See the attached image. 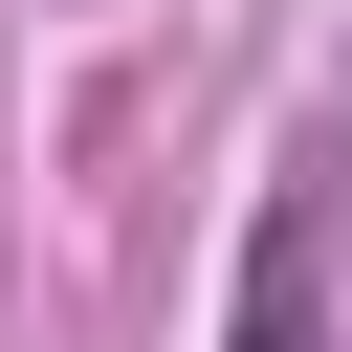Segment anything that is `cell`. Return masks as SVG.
<instances>
[{
  "instance_id": "cell-1",
  "label": "cell",
  "mask_w": 352,
  "mask_h": 352,
  "mask_svg": "<svg viewBox=\"0 0 352 352\" xmlns=\"http://www.w3.org/2000/svg\"><path fill=\"white\" fill-rule=\"evenodd\" d=\"M220 352H330V242L264 198L242 220V286H220Z\"/></svg>"
}]
</instances>
